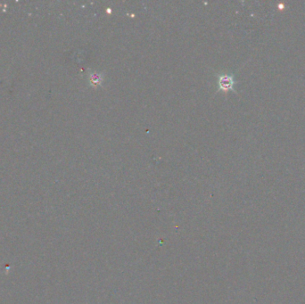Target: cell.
I'll use <instances>...</instances> for the list:
<instances>
[{
	"mask_svg": "<svg viewBox=\"0 0 305 304\" xmlns=\"http://www.w3.org/2000/svg\"><path fill=\"white\" fill-rule=\"evenodd\" d=\"M89 80H90L91 84L94 85V86H100L103 82H104V79L102 77L101 74L98 73H90Z\"/></svg>",
	"mask_w": 305,
	"mask_h": 304,
	"instance_id": "obj_2",
	"label": "cell"
},
{
	"mask_svg": "<svg viewBox=\"0 0 305 304\" xmlns=\"http://www.w3.org/2000/svg\"><path fill=\"white\" fill-rule=\"evenodd\" d=\"M236 83L237 82L232 74H222L218 77L219 90L235 92Z\"/></svg>",
	"mask_w": 305,
	"mask_h": 304,
	"instance_id": "obj_1",
	"label": "cell"
}]
</instances>
